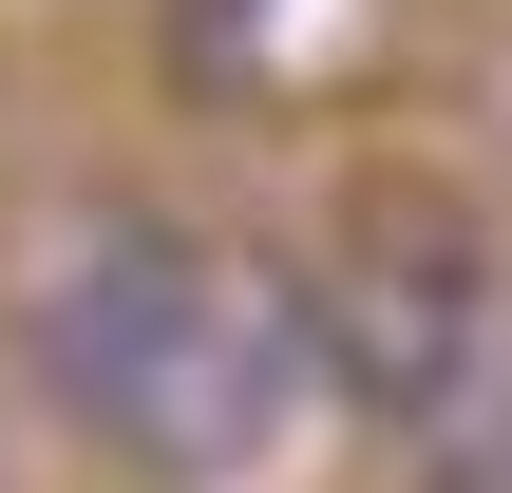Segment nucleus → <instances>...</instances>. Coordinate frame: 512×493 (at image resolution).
I'll list each match as a JSON object with an SVG mask.
<instances>
[{"instance_id":"nucleus-1","label":"nucleus","mask_w":512,"mask_h":493,"mask_svg":"<svg viewBox=\"0 0 512 493\" xmlns=\"http://www.w3.org/2000/svg\"><path fill=\"white\" fill-rule=\"evenodd\" d=\"M19 361L57 380L76 437H114L133 475H171V493L285 475V437L323 418V361H304L285 266H228L171 209H57L19 247Z\"/></svg>"},{"instance_id":"nucleus-2","label":"nucleus","mask_w":512,"mask_h":493,"mask_svg":"<svg viewBox=\"0 0 512 493\" xmlns=\"http://www.w3.org/2000/svg\"><path fill=\"white\" fill-rule=\"evenodd\" d=\"M285 304H304V361H323V399H361V418H456L475 380H494V228L437 190V171H361L304 247H285Z\"/></svg>"}]
</instances>
